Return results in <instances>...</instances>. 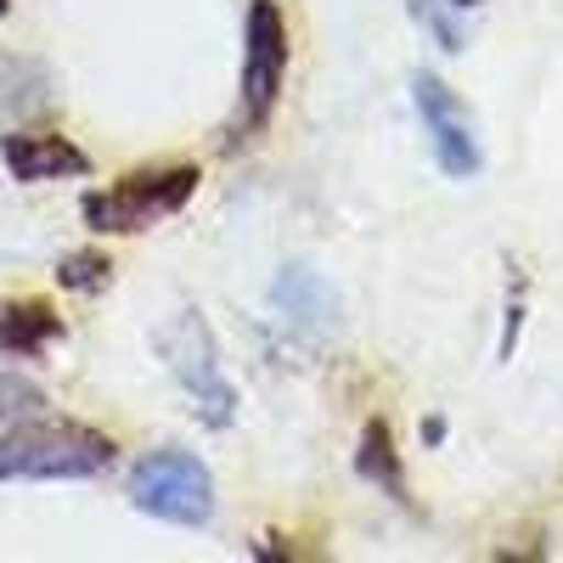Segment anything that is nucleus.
<instances>
[{
	"instance_id": "1",
	"label": "nucleus",
	"mask_w": 563,
	"mask_h": 563,
	"mask_svg": "<svg viewBox=\"0 0 563 563\" xmlns=\"http://www.w3.org/2000/svg\"><path fill=\"white\" fill-rule=\"evenodd\" d=\"M119 462V445L74 417H29L0 434V485L12 479H97Z\"/></svg>"
},
{
	"instance_id": "2",
	"label": "nucleus",
	"mask_w": 563,
	"mask_h": 563,
	"mask_svg": "<svg viewBox=\"0 0 563 563\" xmlns=\"http://www.w3.org/2000/svg\"><path fill=\"white\" fill-rule=\"evenodd\" d=\"M198 180L203 169L198 164H153V169H130L119 175L102 192H85L79 198V214L97 238H135L169 214H180L186 203L198 198Z\"/></svg>"
},
{
	"instance_id": "3",
	"label": "nucleus",
	"mask_w": 563,
	"mask_h": 563,
	"mask_svg": "<svg viewBox=\"0 0 563 563\" xmlns=\"http://www.w3.org/2000/svg\"><path fill=\"white\" fill-rule=\"evenodd\" d=\"M288 63H294V40H288V18L276 0H249L243 12V79H238V119H231V141H249L271 124L282 85H288Z\"/></svg>"
},
{
	"instance_id": "4",
	"label": "nucleus",
	"mask_w": 563,
	"mask_h": 563,
	"mask_svg": "<svg viewBox=\"0 0 563 563\" xmlns=\"http://www.w3.org/2000/svg\"><path fill=\"white\" fill-rule=\"evenodd\" d=\"M130 507L158 525L203 530L214 519V479L209 462L186 445H158L130 467Z\"/></svg>"
},
{
	"instance_id": "5",
	"label": "nucleus",
	"mask_w": 563,
	"mask_h": 563,
	"mask_svg": "<svg viewBox=\"0 0 563 563\" xmlns=\"http://www.w3.org/2000/svg\"><path fill=\"white\" fill-rule=\"evenodd\" d=\"M164 361L175 372V384L186 389V400H192L198 422L203 429H231L238 422V384L225 378L220 366V344L209 333L203 310L186 305L169 327H164Z\"/></svg>"
},
{
	"instance_id": "6",
	"label": "nucleus",
	"mask_w": 563,
	"mask_h": 563,
	"mask_svg": "<svg viewBox=\"0 0 563 563\" xmlns=\"http://www.w3.org/2000/svg\"><path fill=\"white\" fill-rule=\"evenodd\" d=\"M411 102H417V119L429 130V147H434V164L451 175V180H474L479 175V124L467 113V102L434 74V68H417L411 74Z\"/></svg>"
},
{
	"instance_id": "7",
	"label": "nucleus",
	"mask_w": 563,
	"mask_h": 563,
	"mask_svg": "<svg viewBox=\"0 0 563 563\" xmlns=\"http://www.w3.org/2000/svg\"><path fill=\"white\" fill-rule=\"evenodd\" d=\"M271 310L299 344H327L344 327V299L316 265H288L271 282Z\"/></svg>"
},
{
	"instance_id": "8",
	"label": "nucleus",
	"mask_w": 563,
	"mask_h": 563,
	"mask_svg": "<svg viewBox=\"0 0 563 563\" xmlns=\"http://www.w3.org/2000/svg\"><path fill=\"white\" fill-rule=\"evenodd\" d=\"M0 164H7L12 180H23V186L90 175V153L74 147V141L57 135V130H12V135H0Z\"/></svg>"
},
{
	"instance_id": "9",
	"label": "nucleus",
	"mask_w": 563,
	"mask_h": 563,
	"mask_svg": "<svg viewBox=\"0 0 563 563\" xmlns=\"http://www.w3.org/2000/svg\"><path fill=\"white\" fill-rule=\"evenodd\" d=\"M68 333V321L57 316V305L45 299H0V355H45Z\"/></svg>"
},
{
	"instance_id": "10",
	"label": "nucleus",
	"mask_w": 563,
	"mask_h": 563,
	"mask_svg": "<svg viewBox=\"0 0 563 563\" xmlns=\"http://www.w3.org/2000/svg\"><path fill=\"white\" fill-rule=\"evenodd\" d=\"M355 474L366 485H378L389 501H400L411 512V479H406V462L395 451V429L389 417H366L361 422V440H355Z\"/></svg>"
},
{
	"instance_id": "11",
	"label": "nucleus",
	"mask_w": 563,
	"mask_h": 563,
	"mask_svg": "<svg viewBox=\"0 0 563 563\" xmlns=\"http://www.w3.org/2000/svg\"><path fill=\"white\" fill-rule=\"evenodd\" d=\"M485 0H406V12L422 23V34H429L445 57H462L467 52V29H474Z\"/></svg>"
},
{
	"instance_id": "12",
	"label": "nucleus",
	"mask_w": 563,
	"mask_h": 563,
	"mask_svg": "<svg viewBox=\"0 0 563 563\" xmlns=\"http://www.w3.org/2000/svg\"><path fill=\"white\" fill-rule=\"evenodd\" d=\"M52 102V74L34 57H0V113H34Z\"/></svg>"
},
{
	"instance_id": "13",
	"label": "nucleus",
	"mask_w": 563,
	"mask_h": 563,
	"mask_svg": "<svg viewBox=\"0 0 563 563\" xmlns=\"http://www.w3.org/2000/svg\"><path fill=\"white\" fill-rule=\"evenodd\" d=\"M113 260L102 249H79V254H63L57 260V288L68 294H108L113 288Z\"/></svg>"
},
{
	"instance_id": "14",
	"label": "nucleus",
	"mask_w": 563,
	"mask_h": 563,
	"mask_svg": "<svg viewBox=\"0 0 563 563\" xmlns=\"http://www.w3.org/2000/svg\"><path fill=\"white\" fill-rule=\"evenodd\" d=\"M45 406V389L34 378H18V372H0V422H18L34 417Z\"/></svg>"
},
{
	"instance_id": "15",
	"label": "nucleus",
	"mask_w": 563,
	"mask_h": 563,
	"mask_svg": "<svg viewBox=\"0 0 563 563\" xmlns=\"http://www.w3.org/2000/svg\"><path fill=\"white\" fill-rule=\"evenodd\" d=\"M519 321H525V305H519V271H512V282H507V321H501V361L512 355V344H519Z\"/></svg>"
},
{
	"instance_id": "16",
	"label": "nucleus",
	"mask_w": 563,
	"mask_h": 563,
	"mask_svg": "<svg viewBox=\"0 0 563 563\" xmlns=\"http://www.w3.org/2000/svg\"><path fill=\"white\" fill-rule=\"evenodd\" d=\"M422 440L440 445V440H445V422H440V417H429V422H422Z\"/></svg>"
},
{
	"instance_id": "17",
	"label": "nucleus",
	"mask_w": 563,
	"mask_h": 563,
	"mask_svg": "<svg viewBox=\"0 0 563 563\" xmlns=\"http://www.w3.org/2000/svg\"><path fill=\"white\" fill-rule=\"evenodd\" d=\"M7 12H12V0H0V18H7Z\"/></svg>"
}]
</instances>
